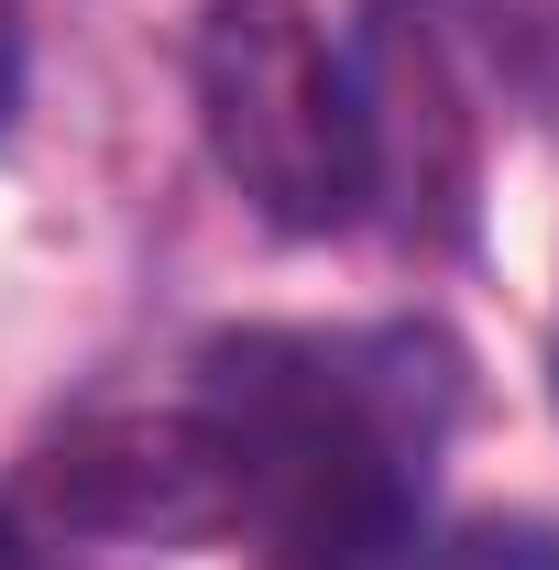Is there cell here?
<instances>
[{"mask_svg": "<svg viewBox=\"0 0 559 570\" xmlns=\"http://www.w3.org/2000/svg\"><path fill=\"white\" fill-rule=\"evenodd\" d=\"M0 570H22V527L11 515H0Z\"/></svg>", "mask_w": 559, "mask_h": 570, "instance_id": "5b68a950", "label": "cell"}, {"mask_svg": "<svg viewBox=\"0 0 559 570\" xmlns=\"http://www.w3.org/2000/svg\"><path fill=\"white\" fill-rule=\"evenodd\" d=\"M33 504L88 538H231V428L209 395L187 406H99L33 461Z\"/></svg>", "mask_w": 559, "mask_h": 570, "instance_id": "3957f363", "label": "cell"}, {"mask_svg": "<svg viewBox=\"0 0 559 570\" xmlns=\"http://www.w3.org/2000/svg\"><path fill=\"white\" fill-rule=\"evenodd\" d=\"M187 88L219 176L275 230H351L373 209V99L307 0H209L187 33Z\"/></svg>", "mask_w": 559, "mask_h": 570, "instance_id": "7a4b0ae2", "label": "cell"}, {"mask_svg": "<svg viewBox=\"0 0 559 570\" xmlns=\"http://www.w3.org/2000/svg\"><path fill=\"white\" fill-rule=\"evenodd\" d=\"M198 395L242 472L231 538L264 570H395L418 549L428 461L461 417L439 330H242Z\"/></svg>", "mask_w": 559, "mask_h": 570, "instance_id": "6da1fadb", "label": "cell"}, {"mask_svg": "<svg viewBox=\"0 0 559 570\" xmlns=\"http://www.w3.org/2000/svg\"><path fill=\"white\" fill-rule=\"evenodd\" d=\"M395 570H559V527L549 515H461V527H439Z\"/></svg>", "mask_w": 559, "mask_h": 570, "instance_id": "277c9868", "label": "cell"}]
</instances>
